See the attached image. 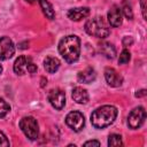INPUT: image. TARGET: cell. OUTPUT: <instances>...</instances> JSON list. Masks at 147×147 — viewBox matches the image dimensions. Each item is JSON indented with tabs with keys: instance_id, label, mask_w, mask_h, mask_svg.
I'll use <instances>...</instances> for the list:
<instances>
[{
	"instance_id": "6da1fadb",
	"label": "cell",
	"mask_w": 147,
	"mask_h": 147,
	"mask_svg": "<svg viewBox=\"0 0 147 147\" xmlns=\"http://www.w3.org/2000/svg\"><path fill=\"white\" fill-rule=\"evenodd\" d=\"M59 52L68 63H74L80 55V40L75 34H69L62 38L59 42Z\"/></svg>"
},
{
	"instance_id": "7a4b0ae2",
	"label": "cell",
	"mask_w": 147,
	"mask_h": 147,
	"mask_svg": "<svg viewBox=\"0 0 147 147\" xmlns=\"http://www.w3.org/2000/svg\"><path fill=\"white\" fill-rule=\"evenodd\" d=\"M117 108L110 105H106L96 108L91 115V123L96 129H103L114 123L117 117Z\"/></svg>"
},
{
	"instance_id": "3957f363",
	"label": "cell",
	"mask_w": 147,
	"mask_h": 147,
	"mask_svg": "<svg viewBox=\"0 0 147 147\" xmlns=\"http://www.w3.org/2000/svg\"><path fill=\"white\" fill-rule=\"evenodd\" d=\"M85 31L90 36H93L96 38H106L110 34L108 24L106 23L103 17H100V16L88 20L85 23Z\"/></svg>"
},
{
	"instance_id": "277c9868",
	"label": "cell",
	"mask_w": 147,
	"mask_h": 147,
	"mask_svg": "<svg viewBox=\"0 0 147 147\" xmlns=\"http://www.w3.org/2000/svg\"><path fill=\"white\" fill-rule=\"evenodd\" d=\"M20 127L23 131V133L30 139L36 140L39 136V126L38 122L32 116H25L20 121Z\"/></svg>"
},
{
	"instance_id": "5b68a950",
	"label": "cell",
	"mask_w": 147,
	"mask_h": 147,
	"mask_svg": "<svg viewBox=\"0 0 147 147\" xmlns=\"http://www.w3.org/2000/svg\"><path fill=\"white\" fill-rule=\"evenodd\" d=\"M146 118V110L144 107H137L127 116V125L131 129H139Z\"/></svg>"
},
{
	"instance_id": "8992f818",
	"label": "cell",
	"mask_w": 147,
	"mask_h": 147,
	"mask_svg": "<svg viewBox=\"0 0 147 147\" xmlns=\"http://www.w3.org/2000/svg\"><path fill=\"white\" fill-rule=\"evenodd\" d=\"M65 123L70 129L79 132L85 125V118L80 111H70L65 117Z\"/></svg>"
},
{
	"instance_id": "52a82bcc",
	"label": "cell",
	"mask_w": 147,
	"mask_h": 147,
	"mask_svg": "<svg viewBox=\"0 0 147 147\" xmlns=\"http://www.w3.org/2000/svg\"><path fill=\"white\" fill-rule=\"evenodd\" d=\"M48 101L49 103L57 110H61L65 105V94L60 88H53L48 92Z\"/></svg>"
},
{
	"instance_id": "ba28073f",
	"label": "cell",
	"mask_w": 147,
	"mask_h": 147,
	"mask_svg": "<svg viewBox=\"0 0 147 147\" xmlns=\"http://www.w3.org/2000/svg\"><path fill=\"white\" fill-rule=\"evenodd\" d=\"M15 54V46L9 37L0 38V60H9Z\"/></svg>"
},
{
	"instance_id": "9c48e42d",
	"label": "cell",
	"mask_w": 147,
	"mask_h": 147,
	"mask_svg": "<svg viewBox=\"0 0 147 147\" xmlns=\"http://www.w3.org/2000/svg\"><path fill=\"white\" fill-rule=\"evenodd\" d=\"M105 78L109 86L111 87H118L123 83V77L114 69V68H106L105 69Z\"/></svg>"
},
{
	"instance_id": "30bf717a",
	"label": "cell",
	"mask_w": 147,
	"mask_h": 147,
	"mask_svg": "<svg viewBox=\"0 0 147 147\" xmlns=\"http://www.w3.org/2000/svg\"><path fill=\"white\" fill-rule=\"evenodd\" d=\"M122 16H123V14H122L121 7L117 5H113L107 15L108 22L113 28H117L122 24Z\"/></svg>"
},
{
	"instance_id": "8fae6325",
	"label": "cell",
	"mask_w": 147,
	"mask_h": 147,
	"mask_svg": "<svg viewBox=\"0 0 147 147\" xmlns=\"http://www.w3.org/2000/svg\"><path fill=\"white\" fill-rule=\"evenodd\" d=\"M68 17L71 21H80L90 15V8L88 7H78V8H71L68 11Z\"/></svg>"
},
{
	"instance_id": "7c38bea8",
	"label": "cell",
	"mask_w": 147,
	"mask_h": 147,
	"mask_svg": "<svg viewBox=\"0 0 147 147\" xmlns=\"http://www.w3.org/2000/svg\"><path fill=\"white\" fill-rule=\"evenodd\" d=\"M31 61V57H28V56H24V55H21L18 56L15 62H14V71L15 74L22 76L24 74H26L28 71V63Z\"/></svg>"
},
{
	"instance_id": "4fadbf2b",
	"label": "cell",
	"mask_w": 147,
	"mask_h": 147,
	"mask_svg": "<svg viewBox=\"0 0 147 147\" xmlns=\"http://www.w3.org/2000/svg\"><path fill=\"white\" fill-rule=\"evenodd\" d=\"M95 78H96V72H95V70H94L93 68H91V67H88V68H86V69L79 71L78 75H77L78 82H79V83H84V84H90V83L94 82Z\"/></svg>"
},
{
	"instance_id": "5bb4252c",
	"label": "cell",
	"mask_w": 147,
	"mask_h": 147,
	"mask_svg": "<svg viewBox=\"0 0 147 147\" xmlns=\"http://www.w3.org/2000/svg\"><path fill=\"white\" fill-rule=\"evenodd\" d=\"M71 96L74 99V101H76L77 103H80V105H84L88 101V93L85 88L80 87V86H76L74 90H72V93H71Z\"/></svg>"
},
{
	"instance_id": "9a60e30c",
	"label": "cell",
	"mask_w": 147,
	"mask_h": 147,
	"mask_svg": "<svg viewBox=\"0 0 147 147\" xmlns=\"http://www.w3.org/2000/svg\"><path fill=\"white\" fill-rule=\"evenodd\" d=\"M44 67L48 74H54L60 68V61L55 56H47L44 60Z\"/></svg>"
},
{
	"instance_id": "2e32d148",
	"label": "cell",
	"mask_w": 147,
	"mask_h": 147,
	"mask_svg": "<svg viewBox=\"0 0 147 147\" xmlns=\"http://www.w3.org/2000/svg\"><path fill=\"white\" fill-rule=\"evenodd\" d=\"M100 52L102 55H105L107 59H114L116 56V48L113 44L108 41H103L100 45Z\"/></svg>"
},
{
	"instance_id": "e0dca14e",
	"label": "cell",
	"mask_w": 147,
	"mask_h": 147,
	"mask_svg": "<svg viewBox=\"0 0 147 147\" xmlns=\"http://www.w3.org/2000/svg\"><path fill=\"white\" fill-rule=\"evenodd\" d=\"M39 5H40V8L42 10V13L45 14V16L49 20H54L55 18V11L52 7V5L49 3L48 0H38Z\"/></svg>"
},
{
	"instance_id": "ac0fdd59",
	"label": "cell",
	"mask_w": 147,
	"mask_h": 147,
	"mask_svg": "<svg viewBox=\"0 0 147 147\" xmlns=\"http://www.w3.org/2000/svg\"><path fill=\"white\" fill-rule=\"evenodd\" d=\"M121 10H122V14H123L127 20H132V18H133V11H132L131 5H130L126 0L123 1V6H122Z\"/></svg>"
},
{
	"instance_id": "d6986e66",
	"label": "cell",
	"mask_w": 147,
	"mask_h": 147,
	"mask_svg": "<svg viewBox=\"0 0 147 147\" xmlns=\"http://www.w3.org/2000/svg\"><path fill=\"white\" fill-rule=\"evenodd\" d=\"M123 141H122V137L119 134L113 133L109 136L108 138V146H122Z\"/></svg>"
},
{
	"instance_id": "ffe728a7",
	"label": "cell",
	"mask_w": 147,
	"mask_h": 147,
	"mask_svg": "<svg viewBox=\"0 0 147 147\" xmlns=\"http://www.w3.org/2000/svg\"><path fill=\"white\" fill-rule=\"evenodd\" d=\"M9 110H10V106L2 98H0V118L5 117L9 113Z\"/></svg>"
},
{
	"instance_id": "44dd1931",
	"label": "cell",
	"mask_w": 147,
	"mask_h": 147,
	"mask_svg": "<svg viewBox=\"0 0 147 147\" xmlns=\"http://www.w3.org/2000/svg\"><path fill=\"white\" fill-rule=\"evenodd\" d=\"M130 59H131L130 52H129L127 49H123V51L121 52L119 57H118V63H119V64H125V63H127V62L130 61Z\"/></svg>"
},
{
	"instance_id": "7402d4cb",
	"label": "cell",
	"mask_w": 147,
	"mask_h": 147,
	"mask_svg": "<svg viewBox=\"0 0 147 147\" xmlns=\"http://www.w3.org/2000/svg\"><path fill=\"white\" fill-rule=\"evenodd\" d=\"M123 46H125V47H127V46H131L132 44H133V38L131 37V36H126V37H124L123 38Z\"/></svg>"
},
{
	"instance_id": "603a6c76",
	"label": "cell",
	"mask_w": 147,
	"mask_h": 147,
	"mask_svg": "<svg viewBox=\"0 0 147 147\" xmlns=\"http://www.w3.org/2000/svg\"><path fill=\"white\" fill-rule=\"evenodd\" d=\"M0 146H9V140L1 131H0Z\"/></svg>"
},
{
	"instance_id": "cb8c5ba5",
	"label": "cell",
	"mask_w": 147,
	"mask_h": 147,
	"mask_svg": "<svg viewBox=\"0 0 147 147\" xmlns=\"http://www.w3.org/2000/svg\"><path fill=\"white\" fill-rule=\"evenodd\" d=\"M37 65L32 62V61H30L29 63H28V72H30V74H34L36 71H37Z\"/></svg>"
},
{
	"instance_id": "d4e9b609",
	"label": "cell",
	"mask_w": 147,
	"mask_h": 147,
	"mask_svg": "<svg viewBox=\"0 0 147 147\" xmlns=\"http://www.w3.org/2000/svg\"><path fill=\"white\" fill-rule=\"evenodd\" d=\"M140 7L142 11V17L146 20V0H140Z\"/></svg>"
},
{
	"instance_id": "484cf974",
	"label": "cell",
	"mask_w": 147,
	"mask_h": 147,
	"mask_svg": "<svg viewBox=\"0 0 147 147\" xmlns=\"http://www.w3.org/2000/svg\"><path fill=\"white\" fill-rule=\"evenodd\" d=\"M84 146H100V141L98 140H90L84 142Z\"/></svg>"
},
{
	"instance_id": "4316f807",
	"label": "cell",
	"mask_w": 147,
	"mask_h": 147,
	"mask_svg": "<svg viewBox=\"0 0 147 147\" xmlns=\"http://www.w3.org/2000/svg\"><path fill=\"white\" fill-rule=\"evenodd\" d=\"M145 95H146V90H140V91H137V93H136L137 98H141V96H145Z\"/></svg>"
},
{
	"instance_id": "83f0119b",
	"label": "cell",
	"mask_w": 147,
	"mask_h": 147,
	"mask_svg": "<svg viewBox=\"0 0 147 147\" xmlns=\"http://www.w3.org/2000/svg\"><path fill=\"white\" fill-rule=\"evenodd\" d=\"M28 45H29V42H28V41H25V42H21V44L18 45V47H20L21 49H24V48H26V47H29Z\"/></svg>"
},
{
	"instance_id": "f1b7e54d",
	"label": "cell",
	"mask_w": 147,
	"mask_h": 147,
	"mask_svg": "<svg viewBox=\"0 0 147 147\" xmlns=\"http://www.w3.org/2000/svg\"><path fill=\"white\" fill-rule=\"evenodd\" d=\"M45 83L47 84V79H45V78L42 77V78H41V87H44V86H45Z\"/></svg>"
},
{
	"instance_id": "f546056e",
	"label": "cell",
	"mask_w": 147,
	"mask_h": 147,
	"mask_svg": "<svg viewBox=\"0 0 147 147\" xmlns=\"http://www.w3.org/2000/svg\"><path fill=\"white\" fill-rule=\"evenodd\" d=\"M25 1H28V2H30V3H33L36 0H25Z\"/></svg>"
},
{
	"instance_id": "4dcf8cb0",
	"label": "cell",
	"mask_w": 147,
	"mask_h": 147,
	"mask_svg": "<svg viewBox=\"0 0 147 147\" xmlns=\"http://www.w3.org/2000/svg\"><path fill=\"white\" fill-rule=\"evenodd\" d=\"M2 72V67H1V64H0V74Z\"/></svg>"
}]
</instances>
